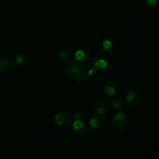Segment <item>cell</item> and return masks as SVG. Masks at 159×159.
Wrapping results in <instances>:
<instances>
[{"label": "cell", "instance_id": "cell-9", "mask_svg": "<svg viewBox=\"0 0 159 159\" xmlns=\"http://www.w3.org/2000/svg\"><path fill=\"white\" fill-rule=\"evenodd\" d=\"M58 61L62 64H68L72 60V54L68 51H61L57 55Z\"/></svg>", "mask_w": 159, "mask_h": 159}, {"label": "cell", "instance_id": "cell-1", "mask_svg": "<svg viewBox=\"0 0 159 159\" xmlns=\"http://www.w3.org/2000/svg\"><path fill=\"white\" fill-rule=\"evenodd\" d=\"M107 65L108 63L105 60L95 57L90 60L87 68V73L94 79H102L107 74Z\"/></svg>", "mask_w": 159, "mask_h": 159}, {"label": "cell", "instance_id": "cell-7", "mask_svg": "<svg viewBox=\"0 0 159 159\" xmlns=\"http://www.w3.org/2000/svg\"><path fill=\"white\" fill-rule=\"evenodd\" d=\"M73 130L78 136H83L87 131V127L85 122L81 119L76 120L73 124Z\"/></svg>", "mask_w": 159, "mask_h": 159}, {"label": "cell", "instance_id": "cell-19", "mask_svg": "<svg viewBox=\"0 0 159 159\" xmlns=\"http://www.w3.org/2000/svg\"><path fill=\"white\" fill-rule=\"evenodd\" d=\"M148 2V3H149L150 5L152 6H156V3H157V0H146Z\"/></svg>", "mask_w": 159, "mask_h": 159}, {"label": "cell", "instance_id": "cell-16", "mask_svg": "<svg viewBox=\"0 0 159 159\" xmlns=\"http://www.w3.org/2000/svg\"><path fill=\"white\" fill-rule=\"evenodd\" d=\"M155 6H152L149 3H148V2L146 0H142L141 1V8L144 9V11H147V12H150V11L153 10Z\"/></svg>", "mask_w": 159, "mask_h": 159}, {"label": "cell", "instance_id": "cell-2", "mask_svg": "<svg viewBox=\"0 0 159 159\" xmlns=\"http://www.w3.org/2000/svg\"><path fill=\"white\" fill-rule=\"evenodd\" d=\"M112 125L117 131L121 132L127 130L129 126V119L125 113L117 112L113 115L112 118Z\"/></svg>", "mask_w": 159, "mask_h": 159}, {"label": "cell", "instance_id": "cell-6", "mask_svg": "<svg viewBox=\"0 0 159 159\" xmlns=\"http://www.w3.org/2000/svg\"><path fill=\"white\" fill-rule=\"evenodd\" d=\"M118 89V85L114 81H108L106 82L102 87L104 93L107 96H113L116 94V91Z\"/></svg>", "mask_w": 159, "mask_h": 159}, {"label": "cell", "instance_id": "cell-3", "mask_svg": "<svg viewBox=\"0 0 159 159\" xmlns=\"http://www.w3.org/2000/svg\"><path fill=\"white\" fill-rule=\"evenodd\" d=\"M72 116L69 112L61 110L54 115V123L59 127H65L71 123Z\"/></svg>", "mask_w": 159, "mask_h": 159}, {"label": "cell", "instance_id": "cell-11", "mask_svg": "<svg viewBox=\"0 0 159 159\" xmlns=\"http://www.w3.org/2000/svg\"><path fill=\"white\" fill-rule=\"evenodd\" d=\"M89 124L91 126V127L93 129H99L103 124V120H102V118L100 117V116H93L91 119L89 120Z\"/></svg>", "mask_w": 159, "mask_h": 159}, {"label": "cell", "instance_id": "cell-14", "mask_svg": "<svg viewBox=\"0 0 159 159\" xmlns=\"http://www.w3.org/2000/svg\"><path fill=\"white\" fill-rule=\"evenodd\" d=\"M123 104H124V100L120 96H114L111 102L112 107L116 110L120 109L123 107Z\"/></svg>", "mask_w": 159, "mask_h": 159}, {"label": "cell", "instance_id": "cell-12", "mask_svg": "<svg viewBox=\"0 0 159 159\" xmlns=\"http://www.w3.org/2000/svg\"><path fill=\"white\" fill-rule=\"evenodd\" d=\"M73 76H74V81L76 83L82 84L87 80V79H88V77L89 75V74L87 73V71H82L77 73V74L74 75Z\"/></svg>", "mask_w": 159, "mask_h": 159}, {"label": "cell", "instance_id": "cell-5", "mask_svg": "<svg viewBox=\"0 0 159 159\" xmlns=\"http://www.w3.org/2000/svg\"><path fill=\"white\" fill-rule=\"evenodd\" d=\"M67 71L71 75L77 74V73L80 72V71H84L85 67H84L82 61H79L77 60H71L69 63H68V66L66 68Z\"/></svg>", "mask_w": 159, "mask_h": 159}, {"label": "cell", "instance_id": "cell-10", "mask_svg": "<svg viewBox=\"0 0 159 159\" xmlns=\"http://www.w3.org/2000/svg\"><path fill=\"white\" fill-rule=\"evenodd\" d=\"M89 52L87 50L81 49L76 51L75 53V59L79 61H85L89 60Z\"/></svg>", "mask_w": 159, "mask_h": 159}, {"label": "cell", "instance_id": "cell-18", "mask_svg": "<svg viewBox=\"0 0 159 159\" xmlns=\"http://www.w3.org/2000/svg\"><path fill=\"white\" fill-rule=\"evenodd\" d=\"M83 116V112L82 110H75L73 112V117L75 120L81 119Z\"/></svg>", "mask_w": 159, "mask_h": 159}, {"label": "cell", "instance_id": "cell-4", "mask_svg": "<svg viewBox=\"0 0 159 159\" xmlns=\"http://www.w3.org/2000/svg\"><path fill=\"white\" fill-rule=\"evenodd\" d=\"M109 108V104L104 99H99L96 101L93 106V112L96 115L102 116L107 112Z\"/></svg>", "mask_w": 159, "mask_h": 159}, {"label": "cell", "instance_id": "cell-17", "mask_svg": "<svg viewBox=\"0 0 159 159\" xmlns=\"http://www.w3.org/2000/svg\"><path fill=\"white\" fill-rule=\"evenodd\" d=\"M15 65L19 67H23L25 65V57L23 55H18L15 57Z\"/></svg>", "mask_w": 159, "mask_h": 159}, {"label": "cell", "instance_id": "cell-8", "mask_svg": "<svg viewBox=\"0 0 159 159\" xmlns=\"http://www.w3.org/2000/svg\"><path fill=\"white\" fill-rule=\"evenodd\" d=\"M141 99V95L138 90H131L127 94V102L130 105H136Z\"/></svg>", "mask_w": 159, "mask_h": 159}, {"label": "cell", "instance_id": "cell-15", "mask_svg": "<svg viewBox=\"0 0 159 159\" xmlns=\"http://www.w3.org/2000/svg\"><path fill=\"white\" fill-rule=\"evenodd\" d=\"M9 59L3 56H0V70L6 69L9 66Z\"/></svg>", "mask_w": 159, "mask_h": 159}, {"label": "cell", "instance_id": "cell-13", "mask_svg": "<svg viewBox=\"0 0 159 159\" xmlns=\"http://www.w3.org/2000/svg\"><path fill=\"white\" fill-rule=\"evenodd\" d=\"M102 53L107 55L111 54L113 52V43L111 40H105L102 43Z\"/></svg>", "mask_w": 159, "mask_h": 159}]
</instances>
